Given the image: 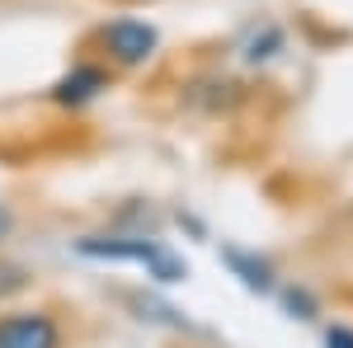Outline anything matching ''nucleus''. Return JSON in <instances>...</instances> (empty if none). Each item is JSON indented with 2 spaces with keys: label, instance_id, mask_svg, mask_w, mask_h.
Wrapping results in <instances>:
<instances>
[{
  "label": "nucleus",
  "instance_id": "nucleus-1",
  "mask_svg": "<svg viewBox=\"0 0 353 348\" xmlns=\"http://www.w3.org/2000/svg\"><path fill=\"white\" fill-rule=\"evenodd\" d=\"M76 254L94 259V264H137V268H146V278H156L165 287L189 278V264L174 249H165L161 240H151V236H81Z\"/></svg>",
  "mask_w": 353,
  "mask_h": 348
},
{
  "label": "nucleus",
  "instance_id": "nucleus-2",
  "mask_svg": "<svg viewBox=\"0 0 353 348\" xmlns=\"http://www.w3.org/2000/svg\"><path fill=\"white\" fill-rule=\"evenodd\" d=\"M99 48L118 66H146L156 57V48H161V33L146 19H113V24L99 28Z\"/></svg>",
  "mask_w": 353,
  "mask_h": 348
},
{
  "label": "nucleus",
  "instance_id": "nucleus-3",
  "mask_svg": "<svg viewBox=\"0 0 353 348\" xmlns=\"http://www.w3.org/2000/svg\"><path fill=\"white\" fill-rule=\"evenodd\" d=\"M0 348H61V325L48 311L0 316Z\"/></svg>",
  "mask_w": 353,
  "mask_h": 348
},
{
  "label": "nucleus",
  "instance_id": "nucleus-4",
  "mask_svg": "<svg viewBox=\"0 0 353 348\" xmlns=\"http://www.w3.org/2000/svg\"><path fill=\"white\" fill-rule=\"evenodd\" d=\"M104 90H109V76H104L99 66H71V71L52 85V99L61 108H85V104H94Z\"/></svg>",
  "mask_w": 353,
  "mask_h": 348
},
{
  "label": "nucleus",
  "instance_id": "nucleus-5",
  "mask_svg": "<svg viewBox=\"0 0 353 348\" xmlns=\"http://www.w3.org/2000/svg\"><path fill=\"white\" fill-rule=\"evenodd\" d=\"M221 259H226V268L241 278V287H250V292H273V287H278L269 259H259V254H250V249H236V245H226Z\"/></svg>",
  "mask_w": 353,
  "mask_h": 348
},
{
  "label": "nucleus",
  "instance_id": "nucleus-6",
  "mask_svg": "<svg viewBox=\"0 0 353 348\" xmlns=\"http://www.w3.org/2000/svg\"><path fill=\"white\" fill-rule=\"evenodd\" d=\"M278 48H283V33L273 24H264V33H254V38L245 43V61H269Z\"/></svg>",
  "mask_w": 353,
  "mask_h": 348
},
{
  "label": "nucleus",
  "instance_id": "nucleus-7",
  "mask_svg": "<svg viewBox=\"0 0 353 348\" xmlns=\"http://www.w3.org/2000/svg\"><path fill=\"white\" fill-rule=\"evenodd\" d=\"M28 287V268L14 264V259H0V301H10V296H19Z\"/></svg>",
  "mask_w": 353,
  "mask_h": 348
},
{
  "label": "nucleus",
  "instance_id": "nucleus-8",
  "mask_svg": "<svg viewBox=\"0 0 353 348\" xmlns=\"http://www.w3.org/2000/svg\"><path fill=\"white\" fill-rule=\"evenodd\" d=\"M141 320H156V325H170V329H189V320L174 311V306H156V301H137Z\"/></svg>",
  "mask_w": 353,
  "mask_h": 348
},
{
  "label": "nucleus",
  "instance_id": "nucleus-9",
  "mask_svg": "<svg viewBox=\"0 0 353 348\" xmlns=\"http://www.w3.org/2000/svg\"><path fill=\"white\" fill-rule=\"evenodd\" d=\"M283 306H288L297 320H316V296L306 292V287H288V292H283Z\"/></svg>",
  "mask_w": 353,
  "mask_h": 348
},
{
  "label": "nucleus",
  "instance_id": "nucleus-10",
  "mask_svg": "<svg viewBox=\"0 0 353 348\" xmlns=\"http://www.w3.org/2000/svg\"><path fill=\"white\" fill-rule=\"evenodd\" d=\"M325 348H353V329L349 325H330L325 329Z\"/></svg>",
  "mask_w": 353,
  "mask_h": 348
},
{
  "label": "nucleus",
  "instance_id": "nucleus-11",
  "mask_svg": "<svg viewBox=\"0 0 353 348\" xmlns=\"http://www.w3.org/2000/svg\"><path fill=\"white\" fill-rule=\"evenodd\" d=\"M10 231H14V216H10V207H0V240H5Z\"/></svg>",
  "mask_w": 353,
  "mask_h": 348
}]
</instances>
